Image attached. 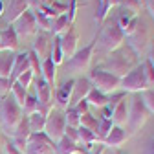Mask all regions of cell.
Masks as SVG:
<instances>
[{"label":"cell","mask_w":154,"mask_h":154,"mask_svg":"<svg viewBox=\"0 0 154 154\" xmlns=\"http://www.w3.org/2000/svg\"><path fill=\"white\" fill-rule=\"evenodd\" d=\"M138 64H140L138 53L134 51L128 44H123L116 51L108 53V57L103 61V64L97 66V68H101V70H105V72H108V73H112L116 77H119V79H123V77L128 72H132Z\"/></svg>","instance_id":"cell-1"},{"label":"cell","mask_w":154,"mask_h":154,"mask_svg":"<svg viewBox=\"0 0 154 154\" xmlns=\"http://www.w3.org/2000/svg\"><path fill=\"white\" fill-rule=\"evenodd\" d=\"M22 116H24V112H22L20 106H18V103L13 99V95L11 97L6 95L2 99V103H0V123H2V130L11 136V132L17 128L18 123H20Z\"/></svg>","instance_id":"cell-2"},{"label":"cell","mask_w":154,"mask_h":154,"mask_svg":"<svg viewBox=\"0 0 154 154\" xmlns=\"http://www.w3.org/2000/svg\"><path fill=\"white\" fill-rule=\"evenodd\" d=\"M88 79H90V83H92V86L95 90L103 92L105 95H110V94L118 92L121 88V79L119 77H116V75H112V73H108V72H105V70H101L97 66L90 70Z\"/></svg>","instance_id":"cell-3"},{"label":"cell","mask_w":154,"mask_h":154,"mask_svg":"<svg viewBox=\"0 0 154 154\" xmlns=\"http://www.w3.org/2000/svg\"><path fill=\"white\" fill-rule=\"evenodd\" d=\"M97 42L101 44V48L106 51V53H112L118 48H121L125 44V35L123 31L119 29L118 22L112 20L108 24H105V28L101 29V33L97 35Z\"/></svg>","instance_id":"cell-4"},{"label":"cell","mask_w":154,"mask_h":154,"mask_svg":"<svg viewBox=\"0 0 154 154\" xmlns=\"http://www.w3.org/2000/svg\"><path fill=\"white\" fill-rule=\"evenodd\" d=\"M149 119V110L145 108L143 105V99L140 94H134L132 95V101H130V106H128V134H136L138 130H141V127L147 123Z\"/></svg>","instance_id":"cell-5"},{"label":"cell","mask_w":154,"mask_h":154,"mask_svg":"<svg viewBox=\"0 0 154 154\" xmlns=\"http://www.w3.org/2000/svg\"><path fill=\"white\" fill-rule=\"evenodd\" d=\"M95 46H97V35L92 38V42H90L88 46L77 50V51L70 57V59H68V63H66L68 70L73 72V73H83V72H86V70L90 68L92 57H94V48H95Z\"/></svg>","instance_id":"cell-6"},{"label":"cell","mask_w":154,"mask_h":154,"mask_svg":"<svg viewBox=\"0 0 154 154\" xmlns=\"http://www.w3.org/2000/svg\"><path fill=\"white\" fill-rule=\"evenodd\" d=\"M64 130H66V119H64V112L53 108L50 112V116L46 118V125H44V134L53 141L57 143L63 136H64Z\"/></svg>","instance_id":"cell-7"},{"label":"cell","mask_w":154,"mask_h":154,"mask_svg":"<svg viewBox=\"0 0 154 154\" xmlns=\"http://www.w3.org/2000/svg\"><path fill=\"white\" fill-rule=\"evenodd\" d=\"M121 88H123L125 94H141V92L149 90L145 75H143V64L141 63L121 79Z\"/></svg>","instance_id":"cell-8"},{"label":"cell","mask_w":154,"mask_h":154,"mask_svg":"<svg viewBox=\"0 0 154 154\" xmlns=\"http://www.w3.org/2000/svg\"><path fill=\"white\" fill-rule=\"evenodd\" d=\"M55 143L44 132H31L24 154H53Z\"/></svg>","instance_id":"cell-9"},{"label":"cell","mask_w":154,"mask_h":154,"mask_svg":"<svg viewBox=\"0 0 154 154\" xmlns=\"http://www.w3.org/2000/svg\"><path fill=\"white\" fill-rule=\"evenodd\" d=\"M11 26H13L15 33L18 35V38H20V37H29V35H33V33L38 31V29H37V24H35V17H33V11H31V9H28L26 13H22V15L11 24Z\"/></svg>","instance_id":"cell-10"},{"label":"cell","mask_w":154,"mask_h":154,"mask_svg":"<svg viewBox=\"0 0 154 154\" xmlns=\"http://www.w3.org/2000/svg\"><path fill=\"white\" fill-rule=\"evenodd\" d=\"M29 136H31V130H29V123H28V116L24 114V116H22V119H20V123H18L17 128L11 132V138H9V140L15 143V147H17L18 150L24 152Z\"/></svg>","instance_id":"cell-11"},{"label":"cell","mask_w":154,"mask_h":154,"mask_svg":"<svg viewBox=\"0 0 154 154\" xmlns=\"http://www.w3.org/2000/svg\"><path fill=\"white\" fill-rule=\"evenodd\" d=\"M29 2L31 0H9V4L4 9V20L8 22V26H11L22 13L29 9Z\"/></svg>","instance_id":"cell-12"},{"label":"cell","mask_w":154,"mask_h":154,"mask_svg":"<svg viewBox=\"0 0 154 154\" xmlns=\"http://www.w3.org/2000/svg\"><path fill=\"white\" fill-rule=\"evenodd\" d=\"M116 22H118L119 29L123 31V35H125V38H127V37H130L134 31H136V28H138V24H140V17H138V15H132V13L127 11V9H123V11L118 15V18H116Z\"/></svg>","instance_id":"cell-13"},{"label":"cell","mask_w":154,"mask_h":154,"mask_svg":"<svg viewBox=\"0 0 154 154\" xmlns=\"http://www.w3.org/2000/svg\"><path fill=\"white\" fill-rule=\"evenodd\" d=\"M94 86H92V83H90L88 77H77L75 85H73V90H72V99H70V105L68 106H75L79 101L86 99V95H88V92Z\"/></svg>","instance_id":"cell-14"},{"label":"cell","mask_w":154,"mask_h":154,"mask_svg":"<svg viewBox=\"0 0 154 154\" xmlns=\"http://www.w3.org/2000/svg\"><path fill=\"white\" fill-rule=\"evenodd\" d=\"M50 48H51V33L50 31H37L33 51L38 55V59L44 61L50 57Z\"/></svg>","instance_id":"cell-15"},{"label":"cell","mask_w":154,"mask_h":154,"mask_svg":"<svg viewBox=\"0 0 154 154\" xmlns=\"http://www.w3.org/2000/svg\"><path fill=\"white\" fill-rule=\"evenodd\" d=\"M59 41H61V48H63V53H64V59L66 57H72L77 50V42H79V37H77L73 26H70L63 35H59Z\"/></svg>","instance_id":"cell-16"},{"label":"cell","mask_w":154,"mask_h":154,"mask_svg":"<svg viewBox=\"0 0 154 154\" xmlns=\"http://www.w3.org/2000/svg\"><path fill=\"white\" fill-rule=\"evenodd\" d=\"M73 85H75V79H68V81H64L59 88L55 90L53 101H55V105H57V106H61V108H68L70 99H72V90H73Z\"/></svg>","instance_id":"cell-17"},{"label":"cell","mask_w":154,"mask_h":154,"mask_svg":"<svg viewBox=\"0 0 154 154\" xmlns=\"http://www.w3.org/2000/svg\"><path fill=\"white\" fill-rule=\"evenodd\" d=\"M127 38H128V42H127V44L140 55V51L147 46V41H149V29H147L143 24H138L136 31H134L130 37H127Z\"/></svg>","instance_id":"cell-18"},{"label":"cell","mask_w":154,"mask_h":154,"mask_svg":"<svg viewBox=\"0 0 154 154\" xmlns=\"http://www.w3.org/2000/svg\"><path fill=\"white\" fill-rule=\"evenodd\" d=\"M128 136L130 134L123 128V127H112L110 128V132H108V136L103 140V145L105 147H114V149H119L127 140H128Z\"/></svg>","instance_id":"cell-19"},{"label":"cell","mask_w":154,"mask_h":154,"mask_svg":"<svg viewBox=\"0 0 154 154\" xmlns=\"http://www.w3.org/2000/svg\"><path fill=\"white\" fill-rule=\"evenodd\" d=\"M24 72H29V57H28V51H22V53H15V63H13V70H11V77L9 81L15 83L18 77H20Z\"/></svg>","instance_id":"cell-20"},{"label":"cell","mask_w":154,"mask_h":154,"mask_svg":"<svg viewBox=\"0 0 154 154\" xmlns=\"http://www.w3.org/2000/svg\"><path fill=\"white\" fill-rule=\"evenodd\" d=\"M55 154H88V152L79 143H75L70 138L63 136L59 141L55 143Z\"/></svg>","instance_id":"cell-21"},{"label":"cell","mask_w":154,"mask_h":154,"mask_svg":"<svg viewBox=\"0 0 154 154\" xmlns=\"http://www.w3.org/2000/svg\"><path fill=\"white\" fill-rule=\"evenodd\" d=\"M0 44H2V51H15L18 46V35L15 33L13 26H8L0 29Z\"/></svg>","instance_id":"cell-22"},{"label":"cell","mask_w":154,"mask_h":154,"mask_svg":"<svg viewBox=\"0 0 154 154\" xmlns=\"http://www.w3.org/2000/svg\"><path fill=\"white\" fill-rule=\"evenodd\" d=\"M127 121H128V105H127V99H123L121 103L116 105L114 110H112V123L116 127H123L125 128Z\"/></svg>","instance_id":"cell-23"},{"label":"cell","mask_w":154,"mask_h":154,"mask_svg":"<svg viewBox=\"0 0 154 154\" xmlns=\"http://www.w3.org/2000/svg\"><path fill=\"white\" fill-rule=\"evenodd\" d=\"M13 63H15V53L13 51L0 53V79H9L11 77Z\"/></svg>","instance_id":"cell-24"},{"label":"cell","mask_w":154,"mask_h":154,"mask_svg":"<svg viewBox=\"0 0 154 154\" xmlns=\"http://www.w3.org/2000/svg\"><path fill=\"white\" fill-rule=\"evenodd\" d=\"M86 103H88V106L103 108V106H106V105H108V95H105L103 92L92 88V90L88 92V95H86Z\"/></svg>","instance_id":"cell-25"},{"label":"cell","mask_w":154,"mask_h":154,"mask_svg":"<svg viewBox=\"0 0 154 154\" xmlns=\"http://www.w3.org/2000/svg\"><path fill=\"white\" fill-rule=\"evenodd\" d=\"M50 59L53 61L55 66H59L64 63V53L61 48V41H59V35H53L51 38V48H50Z\"/></svg>","instance_id":"cell-26"},{"label":"cell","mask_w":154,"mask_h":154,"mask_svg":"<svg viewBox=\"0 0 154 154\" xmlns=\"http://www.w3.org/2000/svg\"><path fill=\"white\" fill-rule=\"evenodd\" d=\"M77 130H79V145L92 147V145H95V143H97V145L101 143V141H99V138H97V134H95L94 130L85 128V127H79Z\"/></svg>","instance_id":"cell-27"},{"label":"cell","mask_w":154,"mask_h":154,"mask_svg":"<svg viewBox=\"0 0 154 154\" xmlns=\"http://www.w3.org/2000/svg\"><path fill=\"white\" fill-rule=\"evenodd\" d=\"M55 73H57V66L53 64V61L48 57V59H44L42 64H41V75L46 79L48 85L53 86V83H55Z\"/></svg>","instance_id":"cell-28"},{"label":"cell","mask_w":154,"mask_h":154,"mask_svg":"<svg viewBox=\"0 0 154 154\" xmlns=\"http://www.w3.org/2000/svg\"><path fill=\"white\" fill-rule=\"evenodd\" d=\"M28 123H29V130L31 132H44L46 116H42L41 112H33V114L28 116Z\"/></svg>","instance_id":"cell-29"},{"label":"cell","mask_w":154,"mask_h":154,"mask_svg":"<svg viewBox=\"0 0 154 154\" xmlns=\"http://www.w3.org/2000/svg\"><path fill=\"white\" fill-rule=\"evenodd\" d=\"M70 26H72V24L68 22V17H66V13H64V15H61V17H57V18H53V20H51V29H50V33H51V35H63Z\"/></svg>","instance_id":"cell-30"},{"label":"cell","mask_w":154,"mask_h":154,"mask_svg":"<svg viewBox=\"0 0 154 154\" xmlns=\"http://www.w3.org/2000/svg\"><path fill=\"white\" fill-rule=\"evenodd\" d=\"M33 17H35V24H37V29L38 31H50L51 29V20L38 8L33 9Z\"/></svg>","instance_id":"cell-31"},{"label":"cell","mask_w":154,"mask_h":154,"mask_svg":"<svg viewBox=\"0 0 154 154\" xmlns=\"http://www.w3.org/2000/svg\"><path fill=\"white\" fill-rule=\"evenodd\" d=\"M11 95H13V99L18 103V106H24V103H26V97H28V90L24 88V86H20L17 81L11 85Z\"/></svg>","instance_id":"cell-32"},{"label":"cell","mask_w":154,"mask_h":154,"mask_svg":"<svg viewBox=\"0 0 154 154\" xmlns=\"http://www.w3.org/2000/svg\"><path fill=\"white\" fill-rule=\"evenodd\" d=\"M64 119H66V127L79 128V125H81V114L75 110V106H68L66 112H64Z\"/></svg>","instance_id":"cell-33"},{"label":"cell","mask_w":154,"mask_h":154,"mask_svg":"<svg viewBox=\"0 0 154 154\" xmlns=\"http://www.w3.org/2000/svg\"><path fill=\"white\" fill-rule=\"evenodd\" d=\"M114 127V123H112V119H103V118H97V128H95V134H97V138H99V141L103 143V140L108 136V132H110V128Z\"/></svg>","instance_id":"cell-34"},{"label":"cell","mask_w":154,"mask_h":154,"mask_svg":"<svg viewBox=\"0 0 154 154\" xmlns=\"http://www.w3.org/2000/svg\"><path fill=\"white\" fill-rule=\"evenodd\" d=\"M112 9V4L110 0H99V8H97V15H95V22L97 24H103L105 18L108 17V11Z\"/></svg>","instance_id":"cell-35"},{"label":"cell","mask_w":154,"mask_h":154,"mask_svg":"<svg viewBox=\"0 0 154 154\" xmlns=\"http://www.w3.org/2000/svg\"><path fill=\"white\" fill-rule=\"evenodd\" d=\"M141 64H143V75L147 81V88H154V64L149 59H145Z\"/></svg>","instance_id":"cell-36"},{"label":"cell","mask_w":154,"mask_h":154,"mask_svg":"<svg viewBox=\"0 0 154 154\" xmlns=\"http://www.w3.org/2000/svg\"><path fill=\"white\" fill-rule=\"evenodd\" d=\"M28 57H29V70L33 72L35 77H41V64H42V61L38 59V55L33 50L28 51Z\"/></svg>","instance_id":"cell-37"},{"label":"cell","mask_w":154,"mask_h":154,"mask_svg":"<svg viewBox=\"0 0 154 154\" xmlns=\"http://www.w3.org/2000/svg\"><path fill=\"white\" fill-rule=\"evenodd\" d=\"M79 127H85V128H90L95 132V128H97V118L92 114V112H86L81 116V125Z\"/></svg>","instance_id":"cell-38"},{"label":"cell","mask_w":154,"mask_h":154,"mask_svg":"<svg viewBox=\"0 0 154 154\" xmlns=\"http://www.w3.org/2000/svg\"><path fill=\"white\" fill-rule=\"evenodd\" d=\"M140 95H141L143 105H145V108L149 110V114H154V88H149V90L141 92Z\"/></svg>","instance_id":"cell-39"},{"label":"cell","mask_w":154,"mask_h":154,"mask_svg":"<svg viewBox=\"0 0 154 154\" xmlns=\"http://www.w3.org/2000/svg\"><path fill=\"white\" fill-rule=\"evenodd\" d=\"M37 106H38V103H37V97H35V94H28V97H26V103H24V106H22V112H24L26 116H29V114L37 112Z\"/></svg>","instance_id":"cell-40"},{"label":"cell","mask_w":154,"mask_h":154,"mask_svg":"<svg viewBox=\"0 0 154 154\" xmlns=\"http://www.w3.org/2000/svg\"><path fill=\"white\" fill-rule=\"evenodd\" d=\"M125 97H127V94H125V92H114V94L108 95V105H106V106H110V108L114 110V106L118 105V103H121Z\"/></svg>","instance_id":"cell-41"},{"label":"cell","mask_w":154,"mask_h":154,"mask_svg":"<svg viewBox=\"0 0 154 154\" xmlns=\"http://www.w3.org/2000/svg\"><path fill=\"white\" fill-rule=\"evenodd\" d=\"M33 79H35V75H33V72L29 70V72H24L20 77H18V79H17V83L20 85V86H24V88L28 90V86L33 83Z\"/></svg>","instance_id":"cell-42"},{"label":"cell","mask_w":154,"mask_h":154,"mask_svg":"<svg viewBox=\"0 0 154 154\" xmlns=\"http://www.w3.org/2000/svg\"><path fill=\"white\" fill-rule=\"evenodd\" d=\"M75 15H77V0H70V6H68V11H66V17H68L70 24H73Z\"/></svg>","instance_id":"cell-43"},{"label":"cell","mask_w":154,"mask_h":154,"mask_svg":"<svg viewBox=\"0 0 154 154\" xmlns=\"http://www.w3.org/2000/svg\"><path fill=\"white\" fill-rule=\"evenodd\" d=\"M64 136H66V138H70V140H72V141H75V143H79V130L73 128V127H66Z\"/></svg>","instance_id":"cell-44"},{"label":"cell","mask_w":154,"mask_h":154,"mask_svg":"<svg viewBox=\"0 0 154 154\" xmlns=\"http://www.w3.org/2000/svg\"><path fill=\"white\" fill-rule=\"evenodd\" d=\"M4 149H6V154H24V152H20V150L15 147V143H13L9 138H6V141H4Z\"/></svg>","instance_id":"cell-45"},{"label":"cell","mask_w":154,"mask_h":154,"mask_svg":"<svg viewBox=\"0 0 154 154\" xmlns=\"http://www.w3.org/2000/svg\"><path fill=\"white\" fill-rule=\"evenodd\" d=\"M11 81L9 79H0V95L2 97H6V95L9 94V90H11Z\"/></svg>","instance_id":"cell-46"},{"label":"cell","mask_w":154,"mask_h":154,"mask_svg":"<svg viewBox=\"0 0 154 154\" xmlns=\"http://www.w3.org/2000/svg\"><path fill=\"white\" fill-rule=\"evenodd\" d=\"M88 108H90V106H88V103H86V99H83V101H79V103H77V105H75V110H77V112H79L81 116H83V114H86V112H90Z\"/></svg>","instance_id":"cell-47"},{"label":"cell","mask_w":154,"mask_h":154,"mask_svg":"<svg viewBox=\"0 0 154 154\" xmlns=\"http://www.w3.org/2000/svg\"><path fill=\"white\" fill-rule=\"evenodd\" d=\"M143 2H145V6H147V9H149L150 17L154 18V0H143Z\"/></svg>","instance_id":"cell-48"},{"label":"cell","mask_w":154,"mask_h":154,"mask_svg":"<svg viewBox=\"0 0 154 154\" xmlns=\"http://www.w3.org/2000/svg\"><path fill=\"white\" fill-rule=\"evenodd\" d=\"M147 59L154 64V41L150 42V50H149V57H147Z\"/></svg>","instance_id":"cell-49"},{"label":"cell","mask_w":154,"mask_h":154,"mask_svg":"<svg viewBox=\"0 0 154 154\" xmlns=\"http://www.w3.org/2000/svg\"><path fill=\"white\" fill-rule=\"evenodd\" d=\"M103 150H105V145H103V143H99V145H97V149H95L94 152H90V154H103Z\"/></svg>","instance_id":"cell-50"},{"label":"cell","mask_w":154,"mask_h":154,"mask_svg":"<svg viewBox=\"0 0 154 154\" xmlns=\"http://www.w3.org/2000/svg\"><path fill=\"white\" fill-rule=\"evenodd\" d=\"M147 154H154V140H150V143L147 147Z\"/></svg>","instance_id":"cell-51"},{"label":"cell","mask_w":154,"mask_h":154,"mask_svg":"<svg viewBox=\"0 0 154 154\" xmlns=\"http://www.w3.org/2000/svg\"><path fill=\"white\" fill-rule=\"evenodd\" d=\"M4 9H6V4L4 0H0V17H4Z\"/></svg>","instance_id":"cell-52"},{"label":"cell","mask_w":154,"mask_h":154,"mask_svg":"<svg viewBox=\"0 0 154 154\" xmlns=\"http://www.w3.org/2000/svg\"><path fill=\"white\" fill-rule=\"evenodd\" d=\"M110 4H112V8H114V6H118V0H110Z\"/></svg>","instance_id":"cell-53"},{"label":"cell","mask_w":154,"mask_h":154,"mask_svg":"<svg viewBox=\"0 0 154 154\" xmlns=\"http://www.w3.org/2000/svg\"><path fill=\"white\" fill-rule=\"evenodd\" d=\"M0 138H2V128H0Z\"/></svg>","instance_id":"cell-54"},{"label":"cell","mask_w":154,"mask_h":154,"mask_svg":"<svg viewBox=\"0 0 154 154\" xmlns=\"http://www.w3.org/2000/svg\"><path fill=\"white\" fill-rule=\"evenodd\" d=\"M0 51H2V44H0Z\"/></svg>","instance_id":"cell-55"}]
</instances>
